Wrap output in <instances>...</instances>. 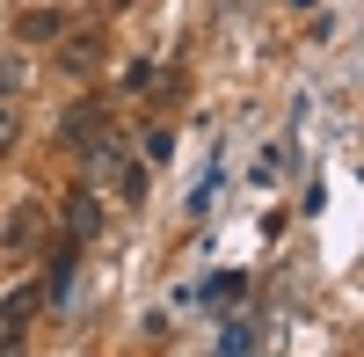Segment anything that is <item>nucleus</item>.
I'll use <instances>...</instances> for the list:
<instances>
[{"mask_svg":"<svg viewBox=\"0 0 364 357\" xmlns=\"http://www.w3.org/2000/svg\"><path fill=\"white\" fill-rule=\"evenodd\" d=\"M58 226H66V241H80V248H87V241L102 233V197L73 183L66 197H58Z\"/></svg>","mask_w":364,"mask_h":357,"instance_id":"nucleus-1","label":"nucleus"},{"mask_svg":"<svg viewBox=\"0 0 364 357\" xmlns=\"http://www.w3.org/2000/svg\"><path fill=\"white\" fill-rule=\"evenodd\" d=\"M22 80H29V66H22V58L8 51V58H0V95H8V102H15V95H22Z\"/></svg>","mask_w":364,"mask_h":357,"instance_id":"nucleus-7","label":"nucleus"},{"mask_svg":"<svg viewBox=\"0 0 364 357\" xmlns=\"http://www.w3.org/2000/svg\"><path fill=\"white\" fill-rule=\"evenodd\" d=\"M15 139H22V117H15L8 95H0V154H15Z\"/></svg>","mask_w":364,"mask_h":357,"instance_id":"nucleus-9","label":"nucleus"},{"mask_svg":"<svg viewBox=\"0 0 364 357\" xmlns=\"http://www.w3.org/2000/svg\"><path fill=\"white\" fill-rule=\"evenodd\" d=\"M15 29H22V44H44V37H58V29H66V8H29Z\"/></svg>","mask_w":364,"mask_h":357,"instance_id":"nucleus-6","label":"nucleus"},{"mask_svg":"<svg viewBox=\"0 0 364 357\" xmlns=\"http://www.w3.org/2000/svg\"><path fill=\"white\" fill-rule=\"evenodd\" d=\"M175 161V132H146V168H168Z\"/></svg>","mask_w":364,"mask_h":357,"instance_id":"nucleus-8","label":"nucleus"},{"mask_svg":"<svg viewBox=\"0 0 364 357\" xmlns=\"http://www.w3.org/2000/svg\"><path fill=\"white\" fill-rule=\"evenodd\" d=\"M58 66H66V73H95L102 66V37H87V29L66 37V44H58Z\"/></svg>","mask_w":364,"mask_h":357,"instance_id":"nucleus-5","label":"nucleus"},{"mask_svg":"<svg viewBox=\"0 0 364 357\" xmlns=\"http://www.w3.org/2000/svg\"><path fill=\"white\" fill-rule=\"evenodd\" d=\"M37 307H44V292H37V284H15L8 299H0V321H8V343H22V329L37 321Z\"/></svg>","mask_w":364,"mask_h":357,"instance_id":"nucleus-4","label":"nucleus"},{"mask_svg":"<svg viewBox=\"0 0 364 357\" xmlns=\"http://www.w3.org/2000/svg\"><path fill=\"white\" fill-rule=\"evenodd\" d=\"M58 139H66V154H87V146L102 139V102H73L66 124H58Z\"/></svg>","mask_w":364,"mask_h":357,"instance_id":"nucleus-3","label":"nucleus"},{"mask_svg":"<svg viewBox=\"0 0 364 357\" xmlns=\"http://www.w3.org/2000/svg\"><path fill=\"white\" fill-rule=\"evenodd\" d=\"M44 204H15V212L8 219H0V248H8V255H29V248H37L44 241Z\"/></svg>","mask_w":364,"mask_h":357,"instance_id":"nucleus-2","label":"nucleus"},{"mask_svg":"<svg viewBox=\"0 0 364 357\" xmlns=\"http://www.w3.org/2000/svg\"><path fill=\"white\" fill-rule=\"evenodd\" d=\"M146 190H154V168H139V161H132V168H124V197L146 204Z\"/></svg>","mask_w":364,"mask_h":357,"instance_id":"nucleus-10","label":"nucleus"}]
</instances>
